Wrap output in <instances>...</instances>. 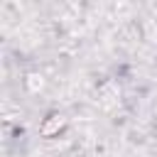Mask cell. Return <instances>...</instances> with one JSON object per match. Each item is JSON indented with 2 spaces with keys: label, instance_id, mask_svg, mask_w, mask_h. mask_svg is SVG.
<instances>
[{
  "label": "cell",
  "instance_id": "obj_1",
  "mask_svg": "<svg viewBox=\"0 0 157 157\" xmlns=\"http://www.w3.org/2000/svg\"><path fill=\"white\" fill-rule=\"evenodd\" d=\"M66 125V120H64V115H59V113H52L42 125H39V132L44 135V137H52V135H56L61 128Z\"/></svg>",
  "mask_w": 157,
  "mask_h": 157
}]
</instances>
